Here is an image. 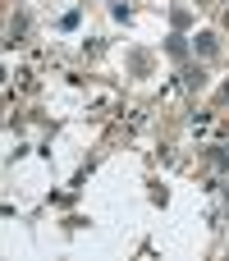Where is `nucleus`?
Wrapping results in <instances>:
<instances>
[{
  "label": "nucleus",
  "instance_id": "f257e3e1",
  "mask_svg": "<svg viewBox=\"0 0 229 261\" xmlns=\"http://www.w3.org/2000/svg\"><path fill=\"white\" fill-rule=\"evenodd\" d=\"M197 50H202V55H211V50H216V37H211V32H202V37H197Z\"/></svg>",
  "mask_w": 229,
  "mask_h": 261
}]
</instances>
